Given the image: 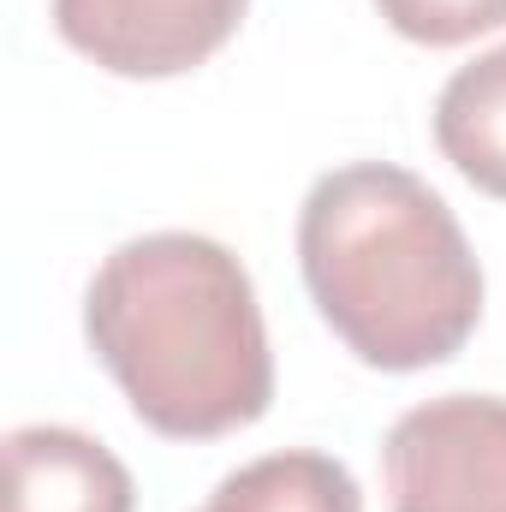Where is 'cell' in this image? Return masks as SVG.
Segmentation results:
<instances>
[{"instance_id":"1","label":"cell","mask_w":506,"mask_h":512,"mask_svg":"<svg viewBox=\"0 0 506 512\" xmlns=\"http://www.w3.org/2000/svg\"><path fill=\"white\" fill-rule=\"evenodd\" d=\"M84 340L137 423L167 441L251 429L274 399L251 268L203 233L114 245L84 292Z\"/></svg>"},{"instance_id":"2","label":"cell","mask_w":506,"mask_h":512,"mask_svg":"<svg viewBox=\"0 0 506 512\" xmlns=\"http://www.w3.org/2000/svg\"><path fill=\"white\" fill-rule=\"evenodd\" d=\"M298 268L334 340L387 376L459 358L483 322V262L411 167L346 161L304 191Z\"/></svg>"},{"instance_id":"3","label":"cell","mask_w":506,"mask_h":512,"mask_svg":"<svg viewBox=\"0 0 506 512\" xmlns=\"http://www.w3.org/2000/svg\"><path fill=\"white\" fill-rule=\"evenodd\" d=\"M387 512H506V399L441 393L381 441Z\"/></svg>"},{"instance_id":"4","label":"cell","mask_w":506,"mask_h":512,"mask_svg":"<svg viewBox=\"0 0 506 512\" xmlns=\"http://www.w3.org/2000/svg\"><path fill=\"white\" fill-rule=\"evenodd\" d=\"M251 0H48L54 36L114 78H185L245 24Z\"/></svg>"},{"instance_id":"5","label":"cell","mask_w":506,"mask_h":512,"mask_svg":"<svg viewBox=\"0 0 506 512\" xmlns=\"http://www.w3.org/2000/svg\"><path fill=\"white\" fill-rule=\"evenodd\" d=\"M6 512H131V471L84 429L24 423L6 435Z\"/></svg>"},{"instance_id":"6","label":"cell","mask_w":506,"mask_h":512,"mask_svg":"<svg viewBox=\"0 0 506 512\" xmlns=\"http://www.w3.org/2000/svg\"><path fill=\"white\" fill-rule=\"evenodd\" d=\"M435 149L441 161L477 185L483 197L506 203V42L459 66L435 96Z\"/></svg>"},{"instance_id":"7","label":"cell","mask_w":506,"mask_h":512,"mask_svg":"<svg viewBox=\"0 0 506 512\" xmlns=\"http://www.w3.org/2000/svg\"><path fill=\"white\" fill-rule=\"evenodd\" d=\"M197 512H364V495L340 459L286 447V453H262L251 465H239L233 477H221L209 507Z\"/></svg>"},{"instance_id":"8","label":"cell","mask_w":506,"mask_h":512,"mask_svg":"<svg viewBox=\"0 0 506 512\" xmlns=\"http://www.w3.org/2000/svg\"><path fill=\"white\" fill-rule=\"evenodd\" d=\"M376 12L417 48H465L506 24V0H376Z\"/></svg>"}]
</instances>
